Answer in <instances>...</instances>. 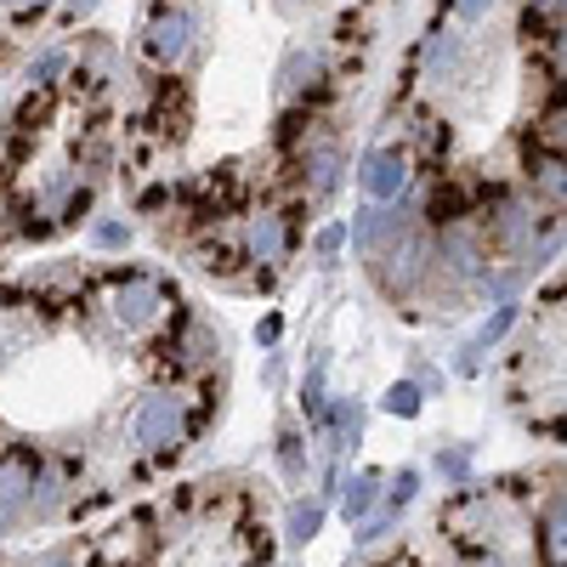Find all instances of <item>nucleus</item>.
Wrapping results in <instances>:
<instances>
[{
  "instance_id": "f257e3e1",
  "label": "nucleus",
  "mask_w": 567,
  "mask_h": 567,
  "mask_svg": "<svg viewBox=\"0 0 567 567\" xmlns=\"http://www.w3.org/2000/svg\"><path fill=\"white\" fill-rule=\"evenodd\" d=\"M103 318L120 329V336H154V329H165L176 318V296L165 290V284L154 272H109L103 284Z\"/></svg>"
},
{
  "instance_id": "f03ea898",
  "label": "nucleus",
  "mask_w": 567,
  "mask_h": 567,
  "mask_svg": "<svg viewBox=\"0 0 567 567\" xmlns=\"http://www.w3.org/2000/svg\"><path fill=\"white\" fill-rule=\"evenodd\" d=\"M199 432V409L182 386H154L131 414V437L142 454H182Z\"/></svg>"
},
{
  "instance_id": "7ed1b4c3",
  "label": "nucleus",
  "mask_w": 567,
  "mask_h": 567,
  "mask_svg": "<svg viewBox=\"0 0 567 567\" xmlns=\"http://www.w3.org/2000/svg\"><path fill=\"white\" fill-rule=\"evenodd\" d=\"M374 278H381L386 296H414L425 278H432V233L425 227H403L398 239L374 256Z\"/></svg>"
},
{
  "instance_id": "20e7f679",
  "label": "nucleus",
  "mask_w": 567,
  "mask_h": 567,
  "mask_svg": "<svg viewBox=\"0 0 567 567\" xmlns=\"http://www.w3.org/2000/svg\"><path fill=\"white\" fill-rule=\"evenodd\" d=\"M194 34H199V18L187 7H159L148 18V29H142V58L171 74V69H182L187 58H194Z\"/></svg>"
},
{
  "instance_id": "39448f33",
  "label": "nucleus",
  "mask_w": 567,
  "mask_h": 567,
  "mask_svg": "<svg viewBox=\"0 0 567 567\" xmlns=\"http://www.w3.org/2000/svg\"><path fill=\"white\" fill-rule=\"evenodd\" d=\"M290 245H296V233H290V216H284L278 205H261V210H250V216H245L239 256H245L250 267L278 272V267H284V256H290Z\"/></svg>"
},
{
  "instance_id": "423d86ee",
  "label": "nucleus",
  "mask_w": 567,
  "mask_h": 567,
  "mask_svg": "<svg viewBox=\"0 0 567 567\" xmlns=\"http://www.w3.org/2000/svg\"><path fill=\"white\" fill-rule=\"evenodd\" d=\"M545 245L539 233V205L534 199H499L488 216V250L499 256H534Z\"/></svg>"
},
{
  "instance_id": "0eeeda50",
  "label": "nucleus",
  "mask_w": 567,
  "mask_h": 567,
  "mask_svg": "<svg viewBox=\"0 0 567 567\" xmlns=\"http://www.w3.org/2000/svg\"><path fill=\"white\" fill-rule=\"evenodd\" d=\"M465 63H471L465 34L449 29V23H432V34H425V45H420V74L432 85H454V80H465Z\"/></svg>"
},
{
  "instance_id": "6e6552de",
  "label": "nucleus",
  "mask_w": 567,
  "mask_h": 567,
  "mask_svg": "<svg viewBox=\"0 0 567 567\" xmlns=\"http://www.w3.org/2000/svg\"><path fill=\"white\" fill-rule=\"evenodd\" d=\"M358 187L369 205H398L409 194V154L403 148H374L358 171Z\"/></svg>"
},
{
  "instance_id": "1a4fd4ad",
  "label": "nucleus",
  "mask_w": 567,
  "mask_h": 567,
  "mask_svg": "<svg viewBox=\"0 0 567 567\" xmlns=\"http://www.w3.org/2000/svg\"><path fill=\"white\" fill-rule=\"evenodd\" d=\"M403 227H409V216H403V210H392V205H363V210L347 221V245H352L358 256H369V261H374V256H381V250L398 239Z\"/></svg>"
},
{
  "instance_id": "9d476101",
  "label": "nucleus",
  "mask_w": 567,
  "mask_h": 567,
  "mask_svg": "<svg viewBox=\"0 0 567 567\" xmlns=\"http://www.w3.org/2000/svg\"><path fill=\"white\" fill-rule=\"evenodd\" d=\"M40 460V454H34ZM34 460H0V534H12L23 516H29V477H34Z\"/></svg>"
},
{
  "instance_id": "9b49d317",
  "label": "nucleus",
  "mask_w": 567,
  "mask_h": 567,
  "mask_svg": "<svg viewBox=\"0 0 567 567\" xmlns=\"http://www.w3.org/2000/svg\"><path fill=\"white\" fill-rule=\"evenodd\" d=\"M323 80H329L323 52L318 45H296V52L284 58V69H278V97H312V91H323Z\"/></svg>"
},
{
  "instance_id": "f8f14e48",
  "label": "nucleus",
  "mask_w": 567,
  "mask_h": 567,
  "mask_svg": "<svg viewBox=\"0 0 567 567\" xmlns=\"http://www.w3.org/2000/svg\"><path fill=\"white\" fill-rule=\"evenodd\" d=\"M301 171H307V199H329L341 187V148L336 142H307Z\"/></svg>"
},
{
  "instance_id": "ddd939ff",
  "label": "nucleus",
  "mask_w": 567,
  "mask_h": 567,
  "mask_svg": "<svg viewBox=\"0 0 567 567\" xmlns=\"http://www.w3.org/2000/svg\"><path fill=\"white\" fill-rule=\"evenodd\" d=\"M318 432L329 437V454H347V449H358V432H363V409L352 403V398H336V403H329L318 420Z\"/></svg>"
},
{
  "instance_id": "4468645a",
  "label": "nucleus",
  "mask_w": 567,
  "mask_h": 567,
  "mask_svg": "<svg viewBox=\"0 0 567 567\" xmlns=\"http://www.w3.org/2000/svg\"><path fill=\"white\" fill-rule=\"evenodd\" d=\"M528 182H534V205H539V210L567 216V154L534 159V165H528Z\"/></svg>"
},
{
  "instance_id": "2eb2a0df",
  "label": "nucleus",
  "mask_w": 567,
  "mask_h": 567,
  "mask_svg": "<svg viewBox=\"0 0 567 567\" xmlns=\"http://www.w3.org/2000/svg\"><path fill=\"white\" fill-rule=\"evenodd\" d=\"M539 556L545 567H567V488L550 494L539 511Z\"/></svg>"
},
{
  "instance_id": "dca6fc26",
  "label": "nucleus",
  "mask_w": 567,
  "mask_h": 567,
  "mask_svg": "<svg viewBox=\"0 0 567 567\" xmlns=\"http://www.w3.org/2000/svg\"><path fill=\"white\" fill-rule=\"evenodd\" d=\"M374 505H381V477H374V471H352V477H341V516L347 523H369Z\"/></svg>"
},
{
  "instance_id": "f3484780",
  "label": "nucleus",
  "mask_w": 567,
  "mask_h": 567,
  "mask_svg": "<svg viewBox=\"0 0 567 567\" xmlns=\"http://www.w3.org/2000/svg\"><path fill=\"white\" fill-rule=\"evenodd\" d=\"M318 528H323V499H296L290 516H284V539L290 545H312Z\"/></svg>"
},
{
  "instance_id": "a211bd4d",
  "label": "nucleus",
  "mask_w": 567,
  "mask_h": 567,
  "mask_svg": "<svg viewBox=\"0 0 567 567\" xmlns=\"http://www.w3.org/2000/svg\"><path fill=\"white\" fill-rule=\"evenodd\" d=\"M63 69H69V52H63V45H45V52L29 63V91H52Z\"/></svg>"
},
{
  "instance_id": "6ab92c4d",
  "label": "nucleus",
  "mask_w": 567,
  "mask_h": 567,
  "mask_svg": "<svg viewBox=\"0 0 567 567\" xmlns=\"http://www.w3.org/2000/svg\"><path fill=\"white\" fill-rule=\"evenodd\" d=\"M278 465H284V477H290V483L307 477V454H301V432H296V425H284V432H278Z\"/></svg>"
},
{
  "instance_id": "aec40b11",
  "label": "nucleus",
  "mask_w": 567,
  "mask_h": 567,
  "mask_svg": "<svg viewBox=\"0 0 567 567\" xmlns=\"http://www.w3.org/2000/svg\"><path fill=\"white\" fill-rule=\"evenodd\" d=\"M414 488H420V471L414 465H403L398 477H392V488H381V499H386V516L398 523V511H409L414 505Z\"/></svg>"
},
{
  "instance_id": "412c9836",
  "label": "nucleus",
  "mask_w": 567,
  "mask_h": 567,
  "mask_svg": "<svg viewBox=\"0 0 567 567\" xmlns=\"http://www.w3.org/2000/svg\"><path fill=\"white\" fill-rule=\"evenodd\" d=\"M511 323H516V301H499L494 307V318L477 329V341H471V347H477V352H488V347H499L505 336H511Z\"/></svg>"
},
{
  "instance_id": "4be33fe9",
  "label": "nucleus",
  "mask_w": 567,
  "mask_h": 567,
  "mask_svg": "<svg viewBox=\"0 0 567 567\" xmlns=\"http://www.w3.org/2000/svg\"><path fill=\"white\" fill-rule=\"evenodd\" d=\"M420 403H425V392H420L414 381H398V386H386V398H381V409H386V414H398V420H414V414H420Z\"/></svg>"
},
{
  "instance_id": "5701e85b",
  "label": "nucleus",
  "mask_w": 567,
  "mask_h": 567,
  "mask_svg": "<svg viewBox=\"0 0 567 567\" xmlns=\"http://www.w3.org/2000/svg\"><path fill=\"white\" fill-rule=\"evenodd\" d=\"M539 142H545L550 154H567V97L545 109V120H539Z\"/></svg>"
},
{
  "instance_id": "b1692460",
  "label": "nucleus",
  "mask_w": 567,
  "mask_h": 567,
  "mask_svg": "<svg viewBox=\"0 0 567 567\" xmlns=\"http://www.w3.org/2000/svg\"><path fill=\"white\" fill-rule=\"evenodd\" d=\"M91 245H97V250H125L131 245V227L114 221V216H103L97 227H91Z\"/></svg>"
},
{
  "instance_id": "393cba45",
  "label": "nucleus",
  "mask_w": 567,
  "mask_h": 567,
  "mask_svg": "<svg viewBox=\"0 0 567 567\" xmlns=\"http://www.w3.org/2000/svg\"><path fill=\"white\" fill-rule=\"evenodd\" d=\"M341 250H347V227H341V221H336V227H323L318 239H312V256H318L323 267H336V256H341Z\"/></svg>"
},
{
  "instance_id": "a878e982",
  "label": "nucleus",
  "mask_w": 567,
  "mask_h": 567,
  "mask_svg": "<svg viewBox=\"0 0 567 567\" xmlns=\"http://www.w3.org/2000/svg\"><path fill=\"white\" fill-rule=\"evenodd\" d=\"M437 471H443L449 483H465V477H471V454H465V449H443V454H437Z\"/></svg>"
},
{
  "instance_id": "bb28decb",
  "label": "nucleus",
  "mask_w": 567,
  "mask_h": 567,
  "mask_svg": "<svg viewBox=\"0 0 567 567\" xmlns=\"http://www.w3.org/2000/svg\"><path fill=\"white\" fill-rule=\"evenodd\" d=\"M494 7H499V0H449V12H454V18H465V23H483Z\"/></svg>"
},
{
  "instance_id": "cd10ccee",
  "label": "nucleus",
  "mask_w": 567,
  "mask_h": 567,
  "mask_svg": "<svg viewBox=\"0 0 567 567\" xmlns=\"http://www.w3.org/2000/svg\"><path fill=\"white\" fill-rule=\"evenodd\" d=\"M45 7H52V0H0V12H12L18 23H29V18H40Z\"/></svg>"
},
{
  "instance_id": "c85d7f7f",
  "label": "nucleus",
  "mask_w": 567,
  "mask_h": 567,
  "mask_svg": "<svg viewBox=\"0 0 567 567\" xmlns=\"http://www.w3.org/2000/svg\"><path fill=\"white\" fill-rule=\"evenodd\" d=\"M534 18H567V0H528V23Z\"/></svg>"
},
{
  "instance_id": "c756f323",
  "label": "nucleus",
  "mask_w": 567,
  "mask_h": 567,
  "mask_svg": "<svg viewBox=\"0 0 567 567\" xmlns=\"http://www.w3.org/2000/svg\"><path fill=\"white\" fill-rule=\"evenodd\" d=\"M91 12H97V0H63V23H80Z\"/></svg>"
},
{
  "instance_id": "7c9ffc66",
  "label": "nucleus",
  "mask_w": 567,
  "mask_h": 567,
  "mask_svg": "<svg viewBox=\"0 0 567 567\" xmlns=\"http://www.w3.org/2000/svg\"><path fill=\"white\" fill-rule=\"evenodd\" d=\"M471 567H516L505 550H483V556H471Z\"/></svg>"
},
{
  "instance_id": "2f4dec72",
  "label": "nucleus",
  "mask_w": 567,
  "mask_h": 567,
  "mask_svg": "<svg viewBox=\"0 0 567 567\" xmlns=\"http://www.w3.org/2000/svg\"><path fill=\"white\" fill-rule=\"evenodd\" d=\"M278 329H284V323H278V318H267V323L256 329V341H261V347H272V341H278Z\"/></svg>"
},
{
  "instance_id": "473e14b6",
  "label": "nucleus",
  "mask_w": 567,
  "mask_h": 567,
  "mask_svg": "<svg viewBox=\"0 0 567 567\" xmlns=\"http://www.w3.org/2000/svg\"><path fill=\"white\" fill-rule=\"evenodd\" d=\"M34 567H80V561H74V556H40Z\"/></svg>"
}]
</instances>
